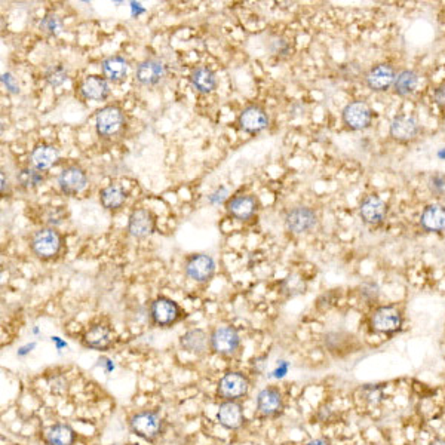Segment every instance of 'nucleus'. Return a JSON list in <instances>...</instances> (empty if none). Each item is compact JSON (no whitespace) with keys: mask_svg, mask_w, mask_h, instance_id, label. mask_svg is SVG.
Returning <instances> with one entry per match:
<instances>
[{"mask_svg":"<svg viewBox=\"0 0 445 445\" xmlns=\"http://www.w3.org/2000/svg\"><path fill=\"white\" fill-rule=\"evenodd\" d=\"M368 323L372 333L395 335L404 328V310L398 305H377L372 308Z\"/></svg>","mask_w":445,"mask_h":445,"instance_id":"1","label":"nucleus"},{"mask_svg":"<svg viewBox=\"0 0 445 445\" xmlns=\"http://www.w3.org/2000/svg\"><path fill=\"white\" fill-rule=\"evenodd\" d=\"M64 244V238L56 227L39 229L31 238V251L42 260L56 258Z\"/></svg>","mask_w":445,"mask_h":445,"instance_id":"2","label":"nucleus"},{"mask_svg":"<svg viewBox=\"0 0 445 445\" xmlns=\"http://www.w3.org/2000/svg\"><path fill=\"white\" fill-rule=\"evenodd\" d=\"M130 431L147 442H155L164 434V420L156 412H140L131 416Z\"/></svg>","mask_w":445,"mask_h":445,"instance_id":"3","label":"nucleus"},{"mask_svg":"<svg viewBox=\"0 0 445 445\" xmlns=\"http://www.w3.org/2000/svg\"><path fill=\"white\" fill-rule=\"evenodd\" d=\"M374 117H376V112H374L362 100H355L347 103L342 110L343 125L349 131L355 132L371 128Z\"/></svg>","mask_w":445,"mask_h":445,"instance_id":"4","label":"nucleus"},{"mask_svg":"<svg viewBox=\"0 0 445 445\" xmlns=\"http://www.w3.org/2000/svg\"><path fill=\"white\" fill-rule=\"evenodd\" d=\"M209 347L214 353L224 356V358H231L241 349L239 333L230 325L214 328L209 334Z\"/></svg>","mask_w":445,"mask_h":445,"instance_id":"5","label":"nucleus"},{"mask_svg":"<svg viewBox=\"0 0 445 445\" xmlns=\"http://www.w3.org/2000/svg\"><path fill=\"white\" fill-rule=\"evenodd\" d=\"M420 135V122L414 115L399 113L390 122L389 137L398 145H409Z\"/></svg>","mask_w":445,"mask_h":445,"instance_id":"6","label":"nucleus"},{"mask_svg":"<svg viewBox=\"0 0 445 445\" xmlns=\"http://www.w3.org/2000/svg\"><path fill=\"white\" fill-rule=\"evenodd\" d=\"M397 76L398 71L394 64L379 63L376 66H372L364 75V82L370 91L382 94L394 88Z\"/></svg>","mask_w":445,"mask_h":445,"instance_id":"7","label":"nucleus"},{"mask_svg":"<svg viewBox=\"0 0 445 445\" xmlns=\"http://www.w3.org/2000/svg\"><path fill=\"white\" fill-rule=\"evenodd\" d=\"M249 392V379L244 372L229 371L217 384V395L223 401H239Z\"/></svg>","mask_w":445,"mask_h":445,"instance_id":"8","label":"nucleus"},{"mask_svg":"<svg viewBox=\"0 0 445 445\" xmlns=\"http://www.w3.org/2000/svg\"><path fill=\"white\" fill-rule=\"evenodd\" d=\"M150 316L153 324L159 327H171L182 319L183 310L174 300L160 295L152 301Z\"/></svg>","mask_w":445,"mask_h":445,"instance_id":"9","label":"nucleus"},{"mask_svg":"<svg viewBox=\"0 0 445 445\" xmlns=\"http://www.w3.org/2000/svg\"><path fill=\"white\" fill-rule=\"evenodd\" d=\"M125 123V116L120 107L117 105H105L98 110L95 116V130L100 137L109 138L116 135Z\"/></svg>","mask_w":445,"mask_h":445,"instance_id":"10","label":"nucleus"},{"mask_svg":"<svg viewBox=\"0 0 445 445\" xmlns=\"http://www.w3.org/2000/svg\"><path fill=\"white\" fill-rule=\"evenodd\" d=\"M285 409L282 392L275 386L261 389L257 395V413L266 419H276Z\"/></svg>","mask_w":445,"mask_h":445,"instance_id":"11","label":"nucleus"},{"mask_svg":"<svg viewBox=\"0 0 445 445\" xmlns=\"http://www.w3.org/2000/svg\"><path fill=\"white\" fill-rule=\"evenodd\" d=\"M318 224L316 212L309 206H295L285 217V227L294 235L308 234Z\"/></svg>","mask_w":445,"mask_h":445,"instance_id":"12","label":"nucleus"},{"mask_svg":"<svg viewBox=\"0 0 445 445\" xmlns=\"http://www.w3.org/2000/svg\"><path fill=\"white\" fill-rule=\"evenodd\" d=\"M360 217L365 224L371 227H379L386 221L387 205L380 196L368 194L360 205Z\"/></svg>","mask_w":445,"mask_h":445,"instance_id":"13","label":"nucleus"},{"mask_svg":"<svg viewBox=\"0 0 445 445\" xmlns=\"http://www.w3.org/2000/svg\"><path fill=\"white\" fill-rule=\"evenodd\" d=\"M186 275L194 282H208L216 273V261L208 254H193L186 260Z\"/></svg>","mask_w":445,"mask_h":445,"instance_id":"14","label":"nucleus"},{"mask_svg":"<svg viewBox=\"0 0 445 445\" xmlns=\"http://www.w3.org/2000/svg\"><path fill=\"white\" fill-rule=\"evenodd\" d=\"M239 128L248 134H258L269 127V115L260 105H248L238 119Z\"/></svg>","mask_w":445,"mask_h":445,"instance_id":"15","label":"nucleus"},{"mask_svg":"<svg viewBox=\"0 0 445 445\" xmlns=\"http://www.w3.org/2000/svg\"><path fill=\"white\" fill-rule=\"evenodd\" d=\"M156 229L155 214L146 208H138L131 212L128 220L130 235L138 239H145L150 236Z\"/></svg>","mask_w":445,"mask_h":445,"instance_id":"16","label":"nucleus"},{"mask_svg":"<svg viewBox=\"0 0 445 445\" xmlns=\"http://www.w3.org/2000/svg\"><path fill=\"white\" fill-rule=\"evenodd\" d=\"M88 184V175L79 165L66 167L58 175V187L64 194L75 196Z\"/></svg>","mask_w":445,"mask_h":445,"instance_id":"17","label":"nucleus"},{"mask_svg":"<svg viewBox=\"0 0 445 445\" xmlns=\"http://www.w3.org/2000/svg\"><path fill=\"white\" fill-rule=\"evenodd\" d=\"M219 423L227 431H238L245 424L244 407L239 401H223L217 412Z\"/></svg>","mask_w":445,"mask_h":445,"instance_id":"18","label":"nucleus"},{"mask_svg":"<svg viewBox=\"0 0 445 445\" xmlns=\"http://www.w3.org/2000/svg\"><path fill=\"white\" fill-rule=\"evenodd\" d=\"M165 76H167L165 64L155 58H149L140 63L135 71L137 82L142 86H156L165 79Z\"/></svg>","mask_w":445,"mask_h":445,"instance_id":"19","label":"nucleus"},{"mask_svg":"<svg viewBox=\"0 0 445 445\" xmlns=\"http://www.w3.org/2000/svg\"><path fill=\"white\" fill-rule=\"evenodd\" d=\"M420 226L427 234H442L445 231V205L429 204L420 214Z\"/></svg>","mask_w":445,"mask_h":445,"instance_id":"20","label":"nucleus"},{"mask_svg":"<svg viewBox=\"0 0 445 445\" xmlns=\"http://www.w3.org/2000/svg\"><path fill=\"white\" fill-rule=\"evenodd\" d=\"M258 209V202L254 196L238 194L227 202V212L239 221L251 220Z\"/></svg>","mask_w":445,"mask_h":445,"instance_id":"21","label":"nucleus"},{"mask_svg":"<svg viewBox=\"0 0 445 445\" xmlns=\"http://www.w3.org/2000/svg\"><path fill=\"white\" fill-rule=\"evenodd\" d=\"M79 91L83 98L91 100V101H104L107 97L110 95V86L109 82L105 80V78L101 76H86L80 86Z\"/></svg>","mask_w":445,"mask_h":445,"instance_id":"22","label":"nucleus"},{"mask_svg":"<svg viewBox=\"0 0 445 445\" xmlns=\"http://www.w3.org/2000/svg\"><path fill=\"white\" fill-rule=\"evenodd\" d=\"M83 343L89 349L107 350L115 343V333L105 325H94L83 334Z\"/></svg>","mask_w":445,"mask_h":445,"instance_id":"23","label":"nucleus"},{"mask_svg":"<svg viewBox=\"0 0 445 445\" xmlns=\"http://www.w3.org/2000/svg\"><path fill=\"white\" fill-rule=\"evenodd\" d=\"M58 157H60L58 149L56 146H51V145L36 146L30 155L33 168L39 169V171L49 169L51 167L56 165Z\"/></svg>","mask_w":445,"mask_h":445,"instance_id":"24","label":"nucleus"},{"mask_svg":"<svg viewBox=\"0 0 445 445\" xmlns=\"http://www.w3.org/2000/svg\"><path fill=\"white\" fill-rule=\"evenodd\" d=\"M182 347L193 355H204L209 347V335L204 330H189L180 338Z\"/></svg>","mask_w":445,"mask_h":445,"instance_id":"25","label":"nucleus"},{"mask_svg":"<svg viewBox=\"0 0 445 445\" xmlns=\"http://www.w3.org/2000/svg\"><path fill=\"white\" fill-rule=\"evenodd\" d=\"M45 442L46 445H75L76 434L70 424L57 423L46 429Z\"/></svg>","mask_w":445,"mask_h":445,"instance_id":"26","label":"nucleus"},{"mask_svg":"<svg viewBox=\"0 0 445 445\" xmlns=\"http://www.w3.org/2000/svg\"><path fill=\"white\" fill-rule=\"evenodd\" d=\"M419 86V75L414 70L404 68L398 71V76L394 83V93L395 95L401 98H407L409 95H413L416 93V89Z\"/></svg>","mask_w":445,"mask_h":445,"instance_id":"27","label":"nucleus"},{"mask_svg":"<svg viewBox=\"0 0 445 445\" xmlns=\"http://www.w3.org/2000/svg\"><path fill=\"white\" fill-rule=\"evenodd\" d=\"M190 83L194 88V91L201 94H209L217 88V78L208 67H198L192 71Z\"/></svg>","mask_w":445,"mask_h":445,"instance_id":"28","label":"nucleus"},{"mask_svg":"<svg viewBox=\"0 0 445 445\" xmlns=\"http://www.w3.org/2000/svg\"><path fill=\"white\" fill-rule=\"evenodd\" d=\"M103 73L104 78L110 82H122L128 76V63L120 56H113L103 61Z\"/></svg>","mask_w":445,"mask_h":445,"instance_id":"29","label":"nucleus"},{"mask_svg":"<svg viewBox=\"0 0 445 445\" xmlns=\"http://www.w3.org/2000/svg\"><path fill=\"white\" fill-rule=\"evenodd\" d=\"M127 201V192L120 184H109L100 192V202L109 211H117Z\"/></svg>","mask_w":445,"mask_h":445,"instance_id":"30","label":"nucleus"},{"mask_svg":"<svg viewBox=\"0 0 445 445\" xmlns=\"http://www.w3.org/2000/svg\"><path fill=\"white\" fill-rule=\"evenodd\" d=\"M18 182H20L21 187L24 189H36L45 182V177L39 169L26 168L18 174Z\"/></svg>","mask_w":445,"mask_h":445,"instance_id":"31","label":"nucleus"},{"mask_svg":"<svg viewBox=\"0 0 445 445\" xmlns=\"http://www.w3.org/2000/svg\"><path fill=\"white\" fill-rule=\"evenodd\" d=\"M45 79H46V82H48L51 86L57 88V86H61V85L68 79V73H67V70H66L61 64L51 66V67L46 70Z\"/></svg>","mask_w":445,"mask_h":445,"instance_id":"32","label":"nucleus"},{"mask_svg":"<svg viewBox=\"0 0 445 445\" xmlns=\"http://www.w3.org/2000/svg\"><path fill=\"white\" fill-rule=\"evenodd\" d=\"M61 20L53 14H48L41 23V30L48 36H58L61 33Z\"/></svg>","mask_w":445,"mask_h":445,"instance_id":"33","label":"nucleus"},{"mask_svg":"<svg viewBox=\"0 0 445 445\" xmlns=\"http://www.w3.org/2000/svg\"><path fill=\"white\" fill-rule=\"evenodd\" d=\"M427 187L436 198H445V174L435 172L427 180Z\"/></svg>","mask_w":445,"mask_h":445,"instance_id":"34","label":"nucleus"},{"mask_svg":"<svg viewBox=\"0 0 445 445\" xmlns=\"http://www.w3.org/2000/svg\"><path fill=\"white\" fill-rule=\"evenodd\" d=\"M434 101L441 113L445 115V82L439 83L434 91Z\"/></svg>","mask_w":445,"mask_h":445,"instance_id":"35","label":"nucleus"},{"mask_svg":"<svg viewBox=\"0 0 445 445\" xmlns=\"http://www.w3.org/2000/svg\"><path fill=\"white\" fill-rule=\"evenodd\" d=\"M2 82H4V85L6 86V89H8V91H9L11 94H18V93H20V86H18L15 78H14L11 73H5V75L2 76Z\"/></svg>","mask_w":445,"mask_h":445,"instance_id":"36","label":"nucleus"},{"mask_svg":"<svg viewBox=\"0 0 445 445\" xmlns=\"http://www.w3.org/2000/svg\"><path fill=\"white\" fill-rule=\"evenodd\" d=\"M368 287L370 288H367V285L365 287L362 288L364 291H362V297L365 298V300H368V295H370V303H372V301H377V297H379V290H377V287L374 283H368Z\"/></svg>","mask_w":445,"mask_h":445,"instance_id":"37","label":"nucleus"},{"mask_svg":"<svg viewBox=\"0 0 445 445\" xmlns=\"http://www.w3.org/2000/svg\"><path fill=\"white\" fill-rule=\"evenodd\" d=\"M226 196H227V190L224 189V187H220L216 193H212L211 196H209V201L212 202V204H223L224 202V199H226Z\"/></svg>","mask_w":445,"mask_h":445,"instance_id":"38","label":"nucleus"},{"mask_svg":"<svg viewBox=\"0 0 445 445\" xmlns=\"http://www.w3.org/2000/svg\"><path fill=\"white\" fill-rule=\"evenodd\" d=\"M288 368H290L288 362L281 361V362L278 364V368L273 371V377H276V379H282V377L285 376V374L288 372Z\"/></svg>","mask_w":445,"mask_h":445,"instance_id":"39","label":"nucleus"},{"mask_svg":"<svg viewBox=\"0 0 445 445\" xmlns=\"http://www.w3.org/2000/svg\"><path fill=\"white\" fill-rule=\"evenodd\" d=\"M305 445H331V441L325 436H319V438H313L308 441Z\"/></svg>","mask_w":445,"mask_h":445,"instance_id":"40","label":"nucleus"},{"mask_svg":"<svg viewBox=\"0 0 445 445\" xmlns=\"http://www.w3.org/2000/svg\"><path fill=\"white\" fill-rule=\"evenodd\" d=\"M429 445H445V436H436L434 438Z\"/></svg>","mask_w":445,"mask_h":445,"instance_id":"41","label":"nucleus"},{"mask_svg":"<svg viewBox=\"0 0 445 445\" xmlns=\"http://www.w3.org/2000/svg\"><path fill=\"white\" fill-rule=\"evenodd\" d=\"M34 346H36V345H34V343H31L30 346H26V347H23V349H21L20 352H18V355H20V356H23V355H26V353H28V352H30L28 349H33Z\"/></svg>","mask_w":445,"mask_h":445,"instance_id":"42","label":"nucleus"},{"mask_svg":"<svg viewBox=\"0 0 445 445\" xmlns=\"http://www.w3.org/2000/svg\"><path fill=\"white\" fill-rule=\"evenodd\" d=\"M5 187H6V183H5V172H2V192L5 193Z\"/></svg>","mask_w":445,"mask_h":445,"instance_id":"43","label":"nucleus"}]
</instances>
